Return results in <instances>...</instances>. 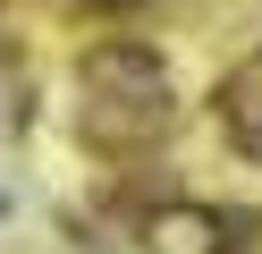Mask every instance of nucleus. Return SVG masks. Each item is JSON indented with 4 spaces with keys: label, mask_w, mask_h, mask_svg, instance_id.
<instances>
[{
    "label": "nucleus",
    "mask_w": 262,
    "mask_h": 254,
    "mask_svg": "<svg viewBox=\"0 0 262 254\" xmlns=\"http://www.w3.org/2000/svg\"><path fill=\"white\" fill-rule=\"evenodd\" d=\"M76 85H85L76 127H85L102 152H136V144H152V135L169 127V76H161L152 43H136V34L93 43L85 68H76Z\"/></svg>",
    "instance_id": "obj_1"
},
{
    "label": "nucleus",
    "mask_w": 262,
    "mask_h": 254,
    "mask_svg": "<svg viewBox=\"0 0 262 254\" xmlns=\"http://www.w3.org/2000/svg\"><path fill=\"white\" fill-rule=\"evenodd\" d=\"M220 127H228V144L245 161H262V51H245L220 76Z\"/></svg>",
    "instance_id": "obj_2"
},
{
    "label": "nucleus",
    "mask_w": 262,
    "mask_h": 254,
    "mask_svg": "<svg viewBox=\"0 0 262 254\" xmlns=\"http://www.w3.org/2000/svg\"><path fill=\"white\" fill-rule=\"evenodd\" d=\"M144 237H152V254H220L211 237H220V212H203V203H169V212L144 220Z\"/></svg>",
    "instance_id": "obj_3"
},
{
    "label": "nucleus",
    "mask_w": 262,
    "mask_h": 254,
    "mask_svg": "<svg viewBox=\"0 0 262 254\" xmlns=\"http://www.w3.org/2000/svg\"><path fill=\"white\" fill-rule=\"evenodd\" d=\"M228 254H262V229H254V237H237V246H228Z\"/></svg>",
    "instance_id": "obj_4"
}]
</instances>
